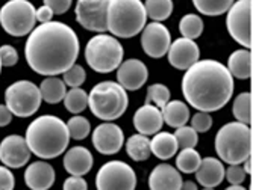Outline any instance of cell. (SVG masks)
Listing matches in <instances>:
<instances>
[{
  "label": "cell",
  "mask_w": 253,
  "mask_h": 190,
  "mask_svg": "<svg viewBox=\"0 0 253 190\" xmlns=\"http://www.w3.org/2000/svg\"><path fill=\"white\" fill-rule=\"evenodd\" d=\"M169 62L176 69H188L200 58V49L194 39L179 38L170 44L169 49Z\"/></svg>",
  "instance_id": "16"
},
{
  "label": "cell",
  "mask_w": 253,
  "mask_h": 190,
  "mask_svg": "<svg viewBox=\"0 0 253 190\" xmlns=\"http://www.w3.org/2000/svg\"><path fill=\"white\" fill-rule=\"evenodd\" d=\"M176 140H177V145L183 150V148H194L199 142V133L188 126H183L176 128V131L173 133Z\"/></svg>",
  "instance_id": "36"
},
{
  "label": "cell",
  "mask_w": 253,
  "mask_h": 190,
  "mask_svg": "<svg viewBox=\"0 0 253 190\" xmlns=\"http://www.w3.org/2000/svg\"><path fill=\"white\" fill-rule=\"evenodd\" d=\"M235 120L241 124L250 126L252 124V94L243 92L234 100L232 107Z\"/></svg>",
  "instance_id": "28"
},
{
  "label": "cell",
  "mask_w": 253,
  "mask_h": 190,
  "mask_svg": "<svg viewBox=\"0 0 253 190\" xmlns=\"http://www.w3.org/2000/svg\"><path fill=\"white\" fill-rule=\"evenodd\" d=\"M125 144V134L122 128L114 123H103L93 131V145L105 156L116 154Z\"/></svg>",
  "instance_id": "15"
},
{
  "label": "cell",
  "mask_w": 253,
  "mask_h": 190,
  "mask_svg": "<svg viewBox=\"0 0 253 190\" xmlns=\"http://www.w3.org/2000/svg\"><path fill=\"white\" fill-rule=\"evenodd\" d=\"M41 101L40 88L29 80H18L5 91V106L20 118H29L37 113Z\"/></svg>",
  "instance_id": "9"
},
{
  "label": "cell",
  "mask_w": 253,
  "mask_h": 190,
  "mask_svg": "<svg viewBox=\"0 0 253 190\" xmlns=\"http://www.w3.org/2000/svg\"><path fill=\"white\" fill-rule=\"evenodd\" d=\"M235 0H193L196 9L203 15H210V17H215L227 12V9L232 6Z\"/></svg>",
  "instance_id": "30"
},
{
  "label": "cell",
  "mask_w": 253,
  "mask_h": 190,
  "mask_svg": "<svg viewBox=\"0 0 253 190\" xmlns=\"http://www.w3.org/2000/svg\"><path fill=\"white\" fill-rule=\"evenodd\" d=\"M126 153L135 161H144L150 157V140L147 136L136 133L126 140Z\"/></svg>",
  "instance_id": "27"
},
{
  "label": "cell",
  "mask_w": 253,
  "mask_h": 190,
  "mask_svg": "<svg viewBox=\"0 0 253 190\" xmlns=\"http://www.w3.org/2000/svg\"><path fill=\"white\" fill-rule=\"evenodd\" d=\"M53 15H55V14L50 11V8H47L45 5H42L41 8H38V9L35 11L37 21H40V23H49V21H52Z\"/></svg>",
  "instance_id": "44"
},
{
  "label": "cell",
  "mask_w": 253,
  "mask_h": 190,
  "mask_svg": "<svg viewBox=\"0 0 253 190\" xmlns=\"http://www.w3.org/2000/svg\"><path fill=\"white\" fill-rule=\"evenodd\" d=\"M180 190H197V186L193 181H187V183H182Z\"/></svg>",
  "instance_id": "47"
},
{
  "label": "cell",
  "mask_w": 253,
  "mask_h": 190,
  "mask_svg": "<svg viewBox=\"0 0 253 190\" xmlns=\"http://www.w3.org/2000/svg\"><path fill=\"white\" fill-rule=\"evenodd\" d=\"M177 140L173 133L159 131L150 140V153L161 160H169L177 153Z\"/></svg>",
  "instance_id": "25"
},
{
  "label": "cell",
  "mask_w": 253,
  "mask_h": 190,
  "mask_svg": "<svg viewBox=\"0 0 253 190\" xmlns=\"http://www.w3.org/2000/svg\"><path fill=\"white\" fill-rule=\"evenodd\" d=\"M227 32L244 49L252 50V0H237L227 9Z\"/></svg>",
  "instance_id": "11"
},
{
  "label": "cell",
  "mask_w": 253,
  "mask_h": 190,
  "mask_svg": "<svg viewBox=\"0 0 253 190\" xmlns=\"http://www.w3.org/2000/svg\"><path fill=\"white\" fill-rule=\"evenodd\" d=\"M15 180L6 166H0V190H14Z\"/></svg>",
  "instance_id": "42"
},
{
  "label": "cell",
  "mask_w": 253,
  "mask_h": 190,
  "mask_svg": "<svg viewBox=\"0 0 253 190\" xmlns=\"http://www.w3.org/2000/svg\"><path fill=\"white\" fill-rule=\"evenodd\" d=\"M35 11L29 0H9L0 8V25L11 36H26L35 29Z\"/></svg>",
  "instance_id": "8"
},
{
  "label": "cell",
  "mask_w": 253,
  "mask_h": 190,
  "mask_svg": "<svg viewBox=\"0 0 253 190\" xmlns=\"http://www.w3.org/2000/svg\"><path fill=\"white\" fill-rule=\"evenodd\" d=\"M191 127L197 133H206L212 127V118L208 112H197L193 120H191Z\"/></svg>",
  "instance_id": "38"
},
{
  "label": "cell",
  "mask_w": 253,
  "mask_h": 190,
  "mask_svg": "<svg viewBox=\"0 0 253 190\" xmlns=\"http://www.w3.org/2000/svg\"><path fill=\"white\" fill-rule=\"evenodd\" d=\"M144 9L147 17L153 21H164L173 12V2L171 0H146Z\"/></svg>",
  "instance_id": "29"
},
{
  "label": "cell",
  "mask_w": 253,
  "mask_h": 190,
  "mask_svg": "<svg viewBox=\"0 0 253 190\" xmlns=\"http://www.w3.org/2000/svg\"><path fill=\"white\" fill-rule=\"evenodd\" d=\"M196 180L208 189H214L221 184L224 180V166L221 160L215 157H205L202 158L199 168L196 171Z\"/></svg>",
  "instance_id": "22"
},
{
  "label": "cell",
  "mask_w": 253,
  "mask_h": 190,
  "mask_svg": "<svg viewBox=\"0 0 253 190\" xmlns=\"http://www.w3.org/2000/svg\"><path fill=\"white\" fill-rule=\"evenodd\" d=\"M18 62V53L12 45H2L0 47V63L2 66H14Z\"/></svg>",
  "instance_id": "39"
},
{
  "label": "cell",
  "mask_w": 253,
  "mask_h": 190,
  "mask_svg": "<svg viewBox=\"0 0 253 190\" xmlns=\"http://www.w3.org/2000/svg\"><path fill=\"white\" fill-rule=\"evenodd\" d=\"M25 183L31 190H49L55 183V169L45 161H34L25 171Z\"/></svg>",
  "instance_id": "19"
},
{
  "label": "cell",
  "mask_w": 253,
  "mask_h": 190,
  "mask_svg": "<svg viewBox=\"0 0 253 190\" xmlns=\"http://www.w3.org/2000/svg\"><path fill=\"white\" fill-rule=\"evenodd\" d=\"M0 71H2V63H0Z\"/></svg>",
  "instance_id": "50"
},
{
  "label": "cell",
  "mask_w": 253,
  "mask_h": 190,
  "mask_svg": "<svg viewBox=\"0 0 253 190\" xmlns=\"http://www.w3.org/2000/svg\"><path fill=\"white\" fill-rule=\"evenodd\" d=\"M31 158V150L26 144L25 137L18 134L6 136L0 144V161L6 168L18 169L23 168Z\"/></svg>",
  "instance_id": "14"
},
{
  "label": "cell",
  "mask_w": 253,
  "mask_h": 190,
  "mask_svg": "<svg viewBox=\"0 0 253 190\" xmlns=\"http://www.w3.org/2000/svg\"><path fill=\"white\" fill-rule=\"evenodd\" d=\"M226 190H247V189H244L241 184H238V186H231V187H227Z\"/></svg>",
  "instance_id": "48"
},
{
  "label": "cell",
  "mask_w": 253,
  "mask_h": 190,
  "mask_svg": "<svg viewBox=\"0 0 253 190\" xmlns=\"http://www.w3.org/2000/svg\"><path fill=\"white\" fill-rule=\"evenodd\" d=\"M200 161H202V157L194 148H183L177 154L176 166H177V171L183 174H193L197 171Z\"/></svg>",
  "instance_id": "33"
},
{
  "label": "cell",
  "mask_w": 253,
  "mask_h": 190,
  "mask_svg": "<svg viewBox=\"0 0 253 190\" xmlns=\"http://www.w3.org/2000/svg\"><path fill=\"white\" fill-rule=\"evenodd\" d=\"M149 79V71L140 59H127L120 63L117 71V82L126 91H138Z\"/></svg>",
  "instance_id": "17"
},
{
  "label": "cell",
  "mask_w": 253,
  "mask_h": 190,
  "mask_svg": "<svg viewBox=\"0 0 253 190\" xmlns=\"http://www.w3.org/2000/svg\"><path fill=\"white\" fill-rule=\"evenodd\" d=\"M246 172L241 168L240 164H231L227 169H224V177L227 178V181L231 183L232 186H238L243 184V181L246 180Z\"/></svg>",
  "instance_id": "40"
},
{
  "label": "cell",
  "mask_w": 253,
  "mask_h": 190,
  "mask_svg": "<svg viewBox=\"0 0 253 190\" xmlns=\"http://www.w3.org/2000/svg\"><path fill=\"white\" fill-rule=\"evenodd\" d=\"M64 83L65 86H70V88H81V85L85 83L86 80V73L85 69L81 65H73L68 68L65 73H64Z\"/></svg>",
  "instance_id": "37"
},
{
  "label": "cell",
  "mask_w": 253,
  "mask_h": 190,
  "mask_svg": "<svg viewBox=\"0 0 253 190\" xmlns=\"http://www.w3.org/2000/svg\"><path fill=\"white\" fill-rule=\"evenodd\" d=\"M62 190H88V184L82 177L72 175L64 181Z\"/></svg>",
  "instance_id": "43"
},
{
  "label": "cell",
  "mask_w": 253,
  "mask_h": 190,
  "mask_svg": "<svg viewBox=\"0 0 253 190\" xmlns=\"http://www.w3.org/2000/svg\"><path fill=\"white\" fill-rule=\"evenodd\" d=\"M94 164L93 154L85 147H73L64 156V169L75 177H82L91 171Z\"/></svg>",
  "instance_id": "20"
},
{
  "label": "cell",
  "mask_w": 253,
  "mask_h": 190,
  "mask_svg": "<svg viewBox=\"0 0 253 190\" xmlns=\"http://www.w3.org/2000/svg\"><path fill=\"white\" fill-rule=\"evenodd\" d=\"M67 128H68V133H70V139H75V140H82L85 139L89 131H91V124L86 118L84 116H73L68 120L67 123Z\"/></svg>",
  "instance_id": "34"
},
{
  "label": "cell",
  "mask_w": 253,
  "mask_h": 190,
  "mask_svg": "<svg viewBox=\"0 0 253 190\" xmlns=\"http://www.w3.org/2000/svg\"><path fill=\"white\" fill-rule=\"evenodd\" d=\"M182 183L179 171L166 163L158 164L149 177L150 190H180Z\"/></svg>",
  "instance_id": "21"
},
{
  "label": "cell",
  "mask_w": 253,
  "mask_h": 190,
  "mask_svg": "<svg viewBox=\"0 0 253 190\" xmlns=\"http://www.w3.org/2000/svg\"><path fill=\"white\" fill-rule=\"evenodd\" d=\"M129 97L117 82H100L88 94V107L96 118L111 123L127 110Z\"/></svg>",
  "instance_id": "5"
},
{
  "label": "cell",
  "mask_w": 253,
  "mask_h": 190,
  "mask_svg": "<svg viewBox=\"0 0 253 190\" xmlns=\"http://www.w3.org/2000/svg\"><path fill=\"white\" fill-rule=\"evenodd\" d=\"M161 113H163L164 123L171 128L183 127L190 121V107L179 100L169 101L163 109H161Z\"/></svg>",
  "instance_id": "23"
},
{
  "label": "cell",
  "mask_w": 253,
  "mask_h": 190,
  "mask_svg": "<svg viewBox=\"0 0 253 190\" xmlns=\"http://www.w3.org/2000/svg\"><path fill=\"white\" fill-rule=\"evenodd\" d=\"M108 3L109 0H78L75 8L78 23L89 32L105 33Z\"/></svg>",
  "instance_id": "12"
},
{
  "label": "cell",
  "mask_w": 253,
  "mask_h": 190,
  "mask_svg": "<svg viewBox=\"0 0 253 190\" xmlns=\"http://www.w3.org/2000/svg\"><path fill=\"white\" fill-rule=\"evenodd\" d=\"M215 151L229 164L243 163L252 156V128L238 121L227 123L217 131Z\"/></svg>",
  "instance_id": "6"
},
{
  "label": "cell",
  "mask_w": 253,
  "mask_h": 190,
  "mask_svg": "<svg viewBox=\"0 0 253 190\" xmlns=\"http://www.w3.org/2000/svg\"><path fill=\"white\" fill-rule=\"evenodd\" d=\"M136 175L125 161L111 160L105 163L96 175L97 190H135Z\"/></svg>",
  "instance_id": "10"
},
{
  "label": "cell",
  "mask_w": 253,
  "mask_h": 190,
  "mask_svg": "<svg viewBox=\"0 0 253 190\" xmlns=\"http://www.w3.org/2000/svg\"><path fill=\"white\" fill-rule=\"evenodd\" d=\"M64 106L70 113H81L88 107V94L81 88H72L65 94Z\"/></svg>",
  "instance_id": "31"
},
{
  "label": "cell",
  "mask_w": 253,
  "mask_h": 190,
  "mask_svg": "<svg viewBox=\"0 0 253 190\" xmlns=\"http://www.w3.org/2000/svg\"><path fill=\"white\" fill-rule=\"evenodd\" d=\"M179 31L182 38L196 39L203 32V21L197 14H187L179 21Z\"/></svg>",
  "instance_id": "32"
},
{
  "label": "cell",
  "mask_w": 253,
  "mask_h": 190,
  "mask_svg": "<svg viewBox=\"0 0 253 190\" xmlns=\"http://www.w3.org/2000/svg\"><path fill=\"white\" fill-rule=\"evenodd\" d=\"M72 2H73V0H42V3L47 6V8H50V11L55 15L65 14L68 9H70Z\"/></svg>",
  "instance_id": "41"
},
{
  "label": "cell",
  "mask_w": 253,
  "mask_h": 190,
  "mask_svg": "<svg viewBox=\"0 0 253 190\" xmlns=\"http://www.w3.org/2000/svg\"><path fill=\"white\" fill-rule=\"evenodd\" d=\"M147 14L141 0H109L106 31L116 38H132L146 28Z\"/></svg>",
  "instance_id": "4"
},
{
  "label": "cell",
  "mask_w": 253,
  "mask_h": 190,
  "mask_svg": "<svg viewBox=\"0 0 253 190\" xmlns=\"http://www.w3.org/2000/svg\"><path fill=\"white\" fill-rule=\"evenodd\" d=\"M12 113L11 110L5 106V104H0V127H6L11 124L12 121Z\"/></svg>",
  "instance_id": "45"
},
{
  "label": "cell",
  "mask_w": 253,
  "mask_h": 190,
  "mask_svg": "<svg viewBox=\"0 0 253 190\" xmlns=\"http://www.w3.org/2000/svg\"><path fill=\"white\" fill-rule=\"evenodd\" d=\"M182 92L187 103L199 112H217L232 98L234 77L221 62L202 59L183 74Z\"/></svg>",
  "instance_id": "2"
},
{
  "label": "cell",
  "mask_w": 253,
  "mask_h": 190,
  "mask_svg": "<svg viewBox=\"0 0 253 190\" xmlns=\"http://www.w3.org/2000/svg\"><path fill=\"white\" fill-rule=\"evenodd\" d=\"M227 69L232 77L246 80L252 77V50H235L227 59Z\"/></svg>",
  "instance_id": "24"
},
{
  "label": "cell",
  "mask_w": 253,
  "mask_h": 190,
  "mask_svg": "<svg viewBox=\"0 0 253 190\" xmlns=\"http://www.w3.org/2000/svg\"><path fill=\"white\" fill-rule=\"evenodd\" d=\"M25 140L32 154L49 160L56 158L67 150L70 133L61 118L42 115L28 126Z\"/></svg>",
  "instance_id": "3"
},
{
  "label": "cell",
  "mask_w": 253,
  "mask_h": 190,
  "mask_svg": "<svg viewBox=\"0 0 253 190\" xmlns=\"http://www.w3.org/2000/svg\"><path fill=\"white\" fill-rule=\"evenodd\" d=\"M133 126L138 133L144 134V136H153V134L159 133L164 126L161 109H158L155 104L146 103L143 107H140L135 112Z\"/></svg>",
  "instance_id": "18"
},
{
  "label": "cell",
  "mask_w": 253,
  "mask_h": 190,
  "mask_svg": "<svg viewBox=\"0 0 253 190\" xmlns=\"http://www.w3.org/2000/svg\"><path fill=\"white\" fill-rule=\"evenodd\" d=\"M38 88H40V94H41V100H44L49 104H58L59 101L64 100L65 94H67V86H65L64 80L58 79L56 76L45 77Z\"/></svg>",
  "instance_id": "26"
},
{
  "label": "cell",
  "mask_w": 253,
  "mask_h": 190,
  "mask_svg": "<svg viewBox=\"0 0 253 190\" xmlns=\"http://www.w3.org/2000/svg\"><path fill=\"white\" fill-rule=\"evenodd\" d=\"M123 47L120 41L106 33L94 35L85 47V59L96 73L108 74L116 71L123 61Z\"/></svg>",
  "instance_id": "7"
},
{
  "label": "cell",
  "mask_w": 253,
  "mask_h": 190,
  "mask_svg": "<svg viewBox=\"0 0 253 190\" xmlns=\"http://www.w3.org/2000/svg\"><path fill=\"white\" fill-rule=\"evenodd\" d=\"M171 44V35L170 31L159 21L149 23L143 29L141 35V47L147 56L153 59H159L166 56V53L170 49Z\"/></svg>",
  "instance_id": "13"
},
{
  "label": "cell",
  "mask_w": 253,
  "mask_h": 190,
  "mask_svg": "<svg viewBox=\"0 0 253 190\" xmlns=\"http://www.w3.org/2000/svg\"><path fill=\"white\" fill-rule=\"evenodd\" d=\"M203 190H214V189H208V187H205Z\"/></svg>",
  "instance_id": "49"
},
{
  "label": "cell",
  "mask_w": 253,
  "mask_h": 190,
  "mask_svg": "<svg viewBox=\"0 0 253 190\" xmlns=\"http://www.w3.org/2000/svg\"><path fill=\"white\" fill-rule=\"evenodd\" d=\"M79 38L76 32L61 21L41 23L26 41L25 56L28 65L41 76H58L76 63Z\"/></svg>",
  "instance_id": "1"
},
{
  "label": "cell",
  "mask_w": 253,
  "mask_h": 190,
  "mask_svg": "<svg viewBox=\"0 0 253 190\" xmlns=\"http://www.w3.org/2000/svg\"><path fill=\"white\" fill-rule=\"evenodd\" d=\"M152 101L158 109H163L170 101V89L161 83L150 85L147 88V103Z\"/></svg>",
  "instance_id": "35"
},
{
  "label": "cell",
  "mask_w": 253,
  "mask_h": 190,
  "mask_svg": "<svg viewBox=\"0 0 253 190\" xmlns=\"http://www.w3.org/2000/svg\"><path fill=\"white\" fill-rule=\"evenodd\" d=\"M243 163H244V166H243L244 172H246V174H249V175H252V156H250V157H247Z\"/></svg>",
  "instance_id": "46"
}]
</instances>
